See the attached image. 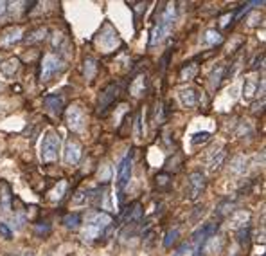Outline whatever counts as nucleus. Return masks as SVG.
<instances>
[{
  "label": "nucleus",
  "mask_w": 266,
  "mask_h": 256,
  "mask_svg": "<svg viewBox=\"0 0 266 256\" xmlns=\"http://www.w3.org/2000/svg\"><path fill=\"white\" fill-rule=\"evenodd\" d=\"M205 190V177L201 175L200 171H192L189 175V182H187V193L191 199H198L201 191Z\"/></svg>",
  "instance_id": "obj_7"
},
{
  "label": "nucleus",
  "mask_w": 266,
  "mask_h": 256,
  "mask_svg": "<svg viewBox=\"0 0 266 256\" xmlns=\"http://www.w3.org/2000/svg\"><path fill=\"white\" fill-rule=\"evenodd\" d=\"M130 177H131V157L126 155L119 162V166H117V184L121 190H124L130 182Z\"/></svg>",
  "instance_id": "obj_8"
},
{
  "label": "nucleus",
  "mask_w": 266,
  "mask_h": 256,
  "mask_svg": "<svg viewBox=\"0 0 266 256\" xmlns=\"http://www.w3.org/2000/svg\"><path fill=\"white\" fill-rule=\"evenodd\" d=\"M175 18H177V5L168 4V7L160 14L157 25L153 27V33H151V40H150L151 45L160 43L169 33H171V29H173V25H175Z\"/></svg>",
  "instance_id": "obj_1"
},
{
  "label": "nucleus",
  "mask_w": 266,
  "mask_h": 256,
  "mask_svg": "<svg viewBox=\"0 0 266 256\" xmlns=\"http://www.w3.org/2000/svg\"><path fill=\"white\" fill-rule=\"evenodd\" d=\"M60 152V137L56 132H47L42 141V161L43 162H54L58 159Z\"/></svg>",
  "instance_id": "obj_3"
},
{
  "label": "nucleus",
  "mask_w": 266,
  "mask_h": 256,
  "mask_svg": "<svg viewBox=\"0 0 266 256\" xmlns=\"http://www.w3.org/2000/svg\"><path fill=\"white\" fill-rule=\"evenodd\" d=\"M238 240H239V244H241V247L248 251V249H250V229H248V228H241V229H239Z\"/></svg>",
  "instance_id": "obj_27"
},
{
  "label": "nucleus",
  "mask_w": 266,
  "mask_h": 256,
  "mask_svg": "<svg viewBox=\"0 0 266 256\" xmlns=\"http://www.w3.org/2000/svg\"><path fill=\"white\" fill-rule=\"evenodd\" d=\"M178 96H180V101H182V105L185 107V109H194L198 105V94L196 90L191 89V87H187V89H182L180 92H178Z\"/></svg>",
  "instance_id": "obj_13"
},
{
  "label": "nucleus",
  "mask_w": 266,
  "mask_h": 256,
  "mask_svg": "<svg viewBox=\"0 0 266 256\" xmlns=\"http://www.w3.org/2000/svg\"><path fill=\"white\" fill-rule=\"evenodd\" d=\"M223 72H225V67L223 65H218V69H214V72L210 74V85L214 87V89L220 85L221 78H223Z\"/></svg>",
  "instance_id": "obj_29"
},
{
  "label": "nucleus",
  "mask_w": 266,
  "mask_h": 256,
  "mask_svg": "<svg viewBox=\"0 0 266 256\" xmlns=\"http://www.w3.org/2000/svg\"><path fill=\"white\" fill-rule=\"evenodd\" d=\"M83 71H85V78L87 80H92L95 76V72H97V62L93 60V58H85V63H83Z\"/></svg>",
  "instance_id": "obj_23"
},
{
  "label": "nucleus",
  "mask_w": 266,
  "mask_h": 256,
  "mask_svg": "<svg viewBox=\"0 0 266 256\" xmlns=\"http://www.w3.org/2000/svg\"><path fill=\"white\" fill-rule=\"evenodd\" d=\"M65 191H67V180H60V184L51 191V200H54V202H56V200H61L63 195H65Z\"/></svg>",
  "instance_id": "obj_26"
},
{
  "label": "nucleus",
  "mask_w": 266,
  "mask_h": 256,
  "mask_svg": "<svg viewBox=\"0 0 266 256\" xmlns=\"http://www.w3.org/2000/svg\"><path fill=\"white\" fill-rule=\"evenodd\" d=\"M218 228H220V224L210 222V224H207V226H203L198 233H194L192 240H194V244L198 246V251H201V246L205 244V240H209V238L218 231Z\"/></svg>",
  "instance_id": "obj_10"
},
{
  "label": "nucleus",
  "mask_w": 266,
  "mask_h": 256,
  "mask_svg": "<svg viewBox=\"0 0 266 256\" xmlns=\"http://www.w3.org/2000/svg\"><path fill=\"white\" fill-rule=\"evenodd\" d=\"M7 14V2H0V22L5 18Z\"/></svg>",
  "instance_id": "obj_35"
},
{
  "label": "nucleus",
  "mask_w": 266,
  "mask_h": 256,
  "mask_svg": "<svg viewBox=\"0 0 266 256\" xmlns=\"http://www.w3.org/2000/svg\"><path fill=\"white\" fill-rule=\"evenodd\" d=\"M112 222H113V218L110 217L108 213H101V211H97V213H92L89 218H87V226L99 229V231H104V229H106Z\"/></svg>",
  "instance_id": "obj_9"
},
{
  "label": "nucleus",
  "mask_w": 266,
  "mask_h": 256,
  "mask_svg": "<svg viewBox=\"0 0 266 256\" xmlns=\"http://www.w3.org/2000/svg\"><path fill=\"white\" fill-rule=\"evenodd\" d=\"M225 159V150L223 148H212L209 153V159H207V164H209L210 170H216V168L221 166V162Z\"/></svg>",
  "instance_id": "obj_17"
},
{
  "label": "nucleus",
  "mask_w": 266,
  "mask_h": 256,
  "mask_svg": "<svg viewBox=\"0 0 266 256\" xmlns=\"http://www.w3.org/2000/svg\"><path fill=\"white\" fill-rule=\"evenodd\" d=\"M61 69H63V62H61L60 58L54 56V54H45L42 60V69H40V80L45 83L54 74H58Z\"/></svg>",
  "instance_id": "obj_4"
},
{
  "label": "nucleus",
  "mask_w": 266,
  "mask_h": 256,
  "mask_svg": "<svg viewBox=\"0 0 266 256\" xmlns=\"http://www.w3.org/2000/svg\"><path fill=\"white\" fill-rule=\"evenodd\" d=\"M18 69H20L18 58H9V60H5V62L0 63V71H2V74L7 78L14 76V74L18 72Z\"/></svg>",
  "instance_id": "obj_18"
},
{
  "label": "nucleus",
  "mask_w": 266,
  "mask_h": 256,
  "mask_svg": "<svg viewBox=\"0 0 266 256\" xmlns=\"http://www.w3.org/2000/svg\"><path fill=\"white\" fill-rule=\"evenodd\" d=\"M247 166H248V161L245 155H236L230 161V170L234 171V173H238V175H243L245 171H247Z\"/></svg>",
  "instance_id": "obj_20"
},
{
  "label": "nucleus",
  "mask_w": 266,
  "mask_h": 256,
  "mask_svg": "<svg viewBox=\"0 0 266 256\" xmlns=\"http://www.w3.org/2000/svg\"><path fill=\"white\" fill-rule=\"evenodd\" d=\"M63 224H65L69 229H76L81 224V215L80 213H70L63 218Z\"/></svg>",
  "instance_id": "obj_28"
},
{
  "label": "nucleus",
  "mask_w": 266,
  "mask_h": 256,
  "mask_svg": "<svg viewBox=\"0 0 266 256\" xmlns=\"http://www.w3.org/2000/svg\"><path fill=\"white\" fill-rule=\"evenodd\" d=\"M201 42L205 43V45H218V43L223 42V36H221L220 31H216V29H207Z\"/></svg>",
  "instance_id": "obj_22"
},
{
  "label": "nucleus",
  "mask_w": 266,
  "mask_h": 256,
  "mask_svg": "<svg viewBox=\"0 0 266 256\" xmlns=\"http://www.w3.org/2000/svg\"><path fill=\"white\" fill-rule=\"evenodd\" d=\"M210 139V132H198L192 135L191 142L194 144V146H198V144H203V142H207Z\"/></svg>",
  "instance_id": "obj_31"
},
{
  "label": "nucleus",
  "mask_w": 266,
  "mask_h": 256,
  "mask_svg": "<svg viewBox=\"0 0 266 256\" xmlns=\"http://www.w3.org/2000/svg\"><path fill=\"white\" fill-rule=\"evenodd\" d=\"M117 92H119V87H117L115 83H110V85H108L106 89H104L103 92L99 94V100H97V109H99V112L112 105V101L117 98Z\"/></svg>",
  "instance_id": "obj_11"
},
{
  "label": "nucleus",
  "mask_w": 266,
  "mask_h": 256,
  "mask_svg": "<svg viewBox=\"0 0 266 256\" xmlns=\"http://www.w3.org/2000/svg\"><path fill=\"white\" fill-rule=\"evenodd\" d=\"M250 218V213L248 211H236L232 215V226L234 228H245V224L248 222Z\"/></svg>",
  "instance_id": "obj_25"
},
{
  "label": "nucleus",
  "mask_w": 266,
  "mask_h": 256,
  "mask_svg": "<svg viewBox=\"0 0 266 256\" xmlns=\"http://www.w3.org/2000/svg\"><path fill=\"white\" fill-rule=\"evenodd\" d=\"M196 72H198V65H196V63H187L182 71H180V81L192 80V78L196 76Z\"/></svg>",
  "instance_id": "obj_24"
},
{
  "label": "nucleus",
  "mask_w": 266,
  "mask_h": 256,
  "mask_svg": "<svg viewBox=\"0 0 266 256\" xmlns=\"http://www.w3.org/2000/svg\"><path fill=\"white\" fill-rule=\"evenodd\" d=\"M177 238H178V229H173V231H169V233H168V237H166V240H164V246H166V247H171L175 242H177Z\"/></svg>",
  "instance_id": "obj_33"
},
{
  "label": "nucleus",
  "mask_w": 266,
  "mask_h": 256,
  "mask_svg": "<svg viewBox=\"0 0 266 256\" xmlns=\"http://www.w3.org/2000/svg\"><path fill=\"white\" fill-rule=\"evenodd\" d=\"M22 40V29L20 27H7L0 36V45L2 47H13L14 43Z\"/></svg>",
  "instance_id": "obj_12"
},
{
  "label": "nucleus",
  "mask_w": 266,
  "mask_h": 256,
  "mask_svg": "<svg viewBox=\"0 0 266 256\" xmlns=\"http://www.w3.org/2000/svg\"><path fill=\"white\" fill-rule=\"evenodd\" d=\"M81 152H83V146H81V142L78 139L70 137L69 141L65 142V153H63V159L69 166H74L78 164L81 159Z\"/></svg>",
  "instance_id": "obj_6"
},
{
  "label": "nucleus",
  "mask_w": 266,
  "mask_h": 256,
  "mask_svg": "<svg viewBox=\"0 0 266 256\" xmlns=\"http://www.w3.org/2000/svg\"><path fill=\"white\" fill-rule=\"evenodd\" d=\"M97 45L103 49L104 52H112L121 45V36H119V33L113 29V25L110 24V22H106V24L101 27V31H99Z\"/></svg>",
  "instance_id": "obj_2"
},
{
  "label": "nucleus",
  "mask_w": 266,
  "mask_h": 256,
  "mask_svg": "<svg viewBox=\"0 0 266 256\" xmlns=\"http://www.w3.org/2000/svg\"><path fill=\"white\" fill-rule=\"evenodd\" d=\"M157 180H159L160 184H168V180H169V177L168 175H160V177H157Z\"/></svg>",
  "instance_id": "obj_36"
},
{
  "label": "nucleus",
  "mask_w": 266,
  "mask_h": 256,
  "mask_svg": "<svg viewBox=\"0 0 266 256\" xmlns=\"http://www.w3.org/2000/svg\"><path fill=\"white\" fill-rule=\"evenodd\" d=\"M146 89H148V78H146V74H139L135 80L131 81V85H130V92L135 96V98H142Z\"/></svg>",
  "instance_id": "obj_14"
},
{
  "label": "nucleus",
  "mask_w": 266,
  "mask_h": 256,
  "mask_svg": "<svg viewBox=\"0 0 266 256\" xmlns=\"http://www.w3.org/2000/svg\"><path fill=\"white\" fill-rule=\"evenodd\" d=\"M65 43H67V36H65V34L54 33V36H52V47L60 51V49L65 47Z\"/></svg>",
  "instance_id": "obj_30"
},
{
  "label": "nucleus",
  "mask_w": 266,
  "mask_h": 256,
  "mask_svg": "<svg viewBox=\"0 0 266 256\" xmlns=\"http://www.w3.org/2000/svg\"><path fill=\"white\" fill-rule=\"evenodd\" d=\"M234 211V202H230V200H225V202H221L220 206H218V215L220 217H225V215H229Z\"/></svg>",
  "instance_id": "obj_32"
},
{
  "label": "nucleus",
  "mask_w": 266,
  "mask_h": 256,
  "mask_svg": "<svg viewBox=\"0 0 266 256\" xmlns=\"http://www.w3.org/2000/svg\"><path fill=\"white\" fill-rule=\"evenodd\" d=\"M65 119L69 128H72L74 132H83L85 127H87V116H85L83 109H81L80 105L69 107L65 112Z\"/></svg>",
  "instance_id": "obj_5"
},
{
  "label": "nucleus",
  "mask_w": 266,
  "mask_h": 256,
  "mask_svg": "<svg viewBox=\"0 0 266 256\" xmlns=\"http://www.w3.org/2000/svg\"><path fill=\"white\" fill-rule=\"evenodd\" d=\"M259 89V81L256 78H247L245 80V85H243V98L245 100H252L254 94L257 92Z\"/></svg>",
  "instance_id": "obj_21"
},
{
  "label": "nucleus",
  "mask_w": 266,
  "mask_h": 256,
  "mask_svg": "<svg viewBox=\"0 0 266 256\" xmlns=\"http://www.w3.org/2000/svg\"><path fill=\"white\" fill-rule=\"evenodd\" d=\"M0 208L2 211L11 209V188L7 182H0Z\"/></svg>",
  "instance_id": "obj_19"
},
{
  "label": "nucleus",
  "mask_w": 266,
  "mask_h": 256,
  "mask_svg": "<svg viewBox=\"0 0 266 256\" xmlns=\"http://www.w3.org/2000/svg\"><path fill=\"white\" fill-rule=\"evenodd\" d=\"M47 27H36L33 29V31H29L25 36H23V42L27 43V45H33V43H38V42H43L47 36Z\"/></svg>",
  "instance_id": "obj_16"
},
{
  "label": "nucleus",
  "mask_w": 266,
  "mask_h": 256,
  "mask_svg": "<svg viewBox=\"0 0 266 256\" xmlns=\"http://www.w3.org/2000/svg\"><path fill=\"white\" fill-rule=\"evenodd\" d=\"M0 235H2L4 238H11V231L5 224H0Z\"/></svg>",
  "instance_id": "obj_34"
},
{
  "label": "nucleus",
  "mask_w": 266,
  "mask_h": 256,
  "mask_svg": "<svg viewBox=\"0 0 266 256\" xmlns=\"http://www.w3.org/2000/svg\"><path fill=\"white\" fill-rule=\"evenodd\" d=\"M43 103H45V107H47L49 110H51L52 114L60 116L61 112H63V98H61V96H56V94L45 96Z\"/></svg>",
  "instance_id": "obj_15"
}]
</instances>
